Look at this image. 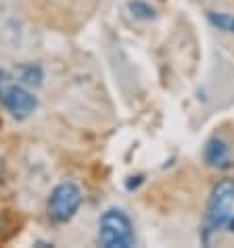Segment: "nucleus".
<instances>
[{
	"instance_id": "1",
	"label": "nucleus",
	"mask_w": 234,
	"mask_h": 248,
	"mask_svg": "<svg viewBox=\"0 0 234 248\" xmlns=\"http://www.w3.org/2000/svg\"><path fill=\"white\" fill-rule=\"evenodd\" d=\"M222 232L234 233V180H222L213 186L203 225V242L211 246Z\"/></svg>"
},
{
	"instance_id": "2",
	"label": "nucleus",
	"mask_w": 234,
	"mask_h": 248,
	"mask_svg": "<svg viewBox=\"0 0 234 248\" xmlns=\"http://www.w3.org/2000/svg\"><path fill=\"white\" fill-rule=\"evenodd\" d=\"M0 105L15 119H27L38 108V98L27 90L25 84L0 69Z\"/></svg>"
},
{
	"instance_id": "3",
	"label": "nucleus",
	"mask_w": 234,
	"mask_h": 248,
	"mask_svg": "<svg viewBox=\"0 0 234 248\" xmlns=\"http://www.w3.org/2000/svg\"><path fill=\"white\" fill-rule=\"evenodd\" d=\"M99 242L105 248H130L134 246V225L121 209H107L99 221Z\"/></svg>"
},
{
	"instance_id": "4",
	"label": "nucleus",
	"mask_w": 234,
	"mask_h": 248,
	"mask_svg": "<svg viewBox=\"0 0 234 248\" xmlns=\"http://www.w3.org/2000/svg\"><path fill=\"white\" fill-rule=\"evenodd\" d=\"M82 204V190L75 182H63L50 192L48 198V217L54 223L71 221Z\"/></svg>"
},
{
	"instance_id": "5",
	"label": "nucleus",
	"mask_w": 234,
	"mask_h": 248,
	"mask_svg": "<svg viewBox=\"0 0 234 248\" xmlns=\"http://www.w3.org/2000/svg\"><path fill=\"white\" fill-rule=\"evenodd\" d=\"M203 158L205 163L213 169H228L232 165V155H230V146L226 144L222 138H209L205 142L203 148Z\"/></svg>"
},
{
	"instance_id": "6",
	"label": "nucleus",
	"mask_w": 234,
	"mask_h": 248,
	"mask_svg": "<svg viewBox=\"0 0 234 248\" xmlns=\"http://www.w3.org/2000/svg\"><path fill=\"white\" fill-rule=\"evenodd\" d=\"M128 9H130V13H132L136 19H142V21H149V19H155L157 17L155 6H150L147 0H130Z\"/></svg>"
},
{
	"instance_id": "7",
	"label": "nucleus",
	"mask_w": 234,
	"mask_h": 248,
	"mask_svg": "<svg viewBox=\"0 0 234 248\" xmlns=\"http://www.w3.org/2000/svg\"><path fill=\"white\" fill-rule=\"evenodd\" d=\"M17 79L25 86H40V81H42V69L38 65H23L19 69Z\"/></svg>"
},
{
	"instance_id": "8",
	"label": "nucleus",
	"mask_w": 234,
	"mask_h": 248,
	"mask_svg": "<svg viewBox=\"0 0 234 248\" xmlns=\"http://www.w3.org/2000/svg\"><path fill=\"white\" fill-rule=\"evenodd\" d=\"M207 19L213 27L222 31H234V15H228V13H216V11H209L207 13Z\"/></svg>"
}]
</instances>
